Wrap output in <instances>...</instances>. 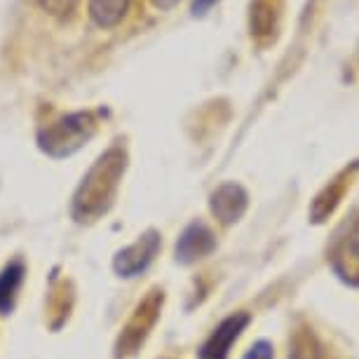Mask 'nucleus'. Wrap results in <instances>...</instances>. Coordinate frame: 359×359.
Returning a JSON list of instances; mask_svg holds the SVG:
<instances>
[{"instance_id":"obj_1","label":"nucleus","mask_w":359,"mask_h":359,"mask_svg":"<svg viewBox=\"0 0 359 359\" xmlns=\"http://www.w3.org/2000/svg\"><path fill=\"white\" fill-rule=\"evenodd\" d=\"M125 169V155L120 151H108L97 160V165L90 169V179H83V186L76 195V216H99L106 212V205L111 202L118 179Z\"/></svg>"},{"instance_id":"obj_2","label":"nucleus","mask_w":359,"mask_h":359,"mask_svg":"<svg viewBox=\"0 0 359 359\" xmlns=\"http://www.w3.org/2000/svg\"><path fill=\"white\" fill-rule=\"evenodd\" d=\"M94 132L97 123L92 113H71L40 132L38 144L50 158H69L94 137Z\"/></svg>"},{"instance_id":"obj_3","label":"nucleus","mask_w":359,"mask_h":359,"mask_svg":"<svg viewBox=\"0 0 359 359\" xmlns=\"http://www.w3.org/2000/svg\"><path fill=\"white\" fill-rule=\"evenodd\" d=\"M160 252V235L155 230H148L139 237L137 242H132L130 247L120 249L113 259V270L120 277H137L141 273H146L148 266L155 261V256Z\"/></svg>"},{"instance_id":"obj_4","label":"nucleus","mask_w":359,"mask_h":359,"mask_svg":"<svg viewBox=\"0 0 359 359\" xmlns=\"http://www.w3.org/2000/svg\"><path fill=\"white\" fill-rule=\"evenodd\" d=\"M247 324H249L247 313H235L226 317V320L212 331V336L207 338L205 345H202L200 359H228L230 348H233V343L242 336Z\"/></svg>"},{"instance_id":"obj_5","label":"nucleus","mask_w":359,"mask_h":359,"mask_svg":"<svg viewBox=\"0 0 359 359\" xmlns=\"http://www.w3.org/2000/svg\"><path fill=\"white\" fill-rule=\"evenodd\" d=\"M249 205V195L240 184H223L212 193V200H209V207H212V214L219 219L221 223H230L240 221L242 214L247 212Z\"/></svg>"},{"instance_id":"obj_6","label":"nucleus","mask_w":359,"mask_h":359,"mask_svg":"<svg viewBox=\"0 0 359 359\" xmlns=\"http://www.w3.org/2000/svg\"><path fill=\"white\" fill-rule=\"evenodd\" d=\"M216 247V237L205 223H191L181 237L176 240V261L179 263H195L202 256L212 254Z\"/></svg>"},{"instance_id":"obj_7","label":"nucleus","mask_w":359,"mask_h":359,"mask_svg":"<svg viewBox=\"0 0 359 359\" xmlns=\"http://www.w3.org/2000/svg\"><path fill=\"white\" fill-rule=\"evenodd\" d=\"M26 268L22 261H10L0 270V315H10L15 310L19 289L24 284Z\"/></svg>"},{"instance_id":"obj_8","label":"nucleus","mask_w":359,"mask_h":359,"mask_svg":"<svg viewBox=\"0 0 359 359\" xmlns=\"http://www.w3.org/2000/svg\"><path fill=\"white\" fill-rule=\"evenodd\" d=\"M132 0H90V17L101 29L120 24L130 10Z\"/></svg>"},{"instance_id":"obj_9","label":"nucleus","mask_w":359,"mask_h":359,"mask_svg":"<svg viewBox=\"0 0 359 359\" xmlns=\"http://www.w3.org/2000/svg\"><path fill=\"white\" fill-rule=\"evenodd\" d=\"M280 3L275 0H254L252 3V36L270 33L277 29V17H280Z\"/></svg>"},{"instance_id":"obj_10","label":"nucleus","mask_w":359,"mask_h":359,"mask_svg":"<svg viewBox=\"0 0 359 359\" xmlns=\"http://www.w3.org/2000/svg\"><path fill=\"white\" fill-rule=\"evenodd\" d=\"M336 270L350 282H359V235H352L345 242L343 252L336 256Z\"/></svg>"},{"instance_id":"obj_11","label":"nucleus","mask_w":359,"mask_h":359,"mask_svg":"<svg viewBox=\"0 0 359 359\" xmlns=\"http://www.w3.org/2000/svg\"><path fill=\"white\" fill-rule=\"evenodd\" d=\"M287 359H320V350H317L313 336H308V334L296 336L289 348Z\"/></svg>"},{"instance_id":"obj_12","label":"nucleus","mask_w":359,"mask_h":359,"mask_svg":"<svg viewBox=\"0 0 359 359\" xmlns=\"http://www.w3.org/2000/svg\"><path fill=\"white\" fill-rule=\"evenodd\" d=\"M40 8H43L45 12H50V15L54 17H64L69 15V12L76 10V5L80 3V0H38Z\"/></svg>"},{"instance_id":"obj_13","label":"nucleus","mask_w":359,"mask_h":359,"mask_svg":"<svg viewBox=\"0 0 359 359\" xmlns=\"http://www.w3.org/2000/svg\"><path fill=\"white\" fill-rule=\"evenodd\" d=\"M242 359H275V352H273V345L268 341H259L254 343L252 348L247 350V355Z\"/></svg>"},{"instance_id":"obj_14","label":"nucleus","mask_w":359,"mask_h":359,"mask_svg":"<svg viewBox=\"0 0 359 359\" xmlns=\"http://www.w3.org/2000/svg\"><path fill=\"white\" fill-rule=\"evenodd\" d=\"M216 3H219V0H193L191 12L195 17H202V15H207V12L212 10Z\"/></svg>"},{"instance_id":"obj_15","label":"nucleus","mask_w":359,"mask_h":359,"mask_svg":"<svg viewBox=\"0 0 359 359\" xmlns=\"http://www.w3.org/2000/svg\"><path fill=\"white\" fill-rule=\"evenodd\" d=\"M158 10H172L174 5H179V0H151Z\"/></svg>"}]
</instances>
